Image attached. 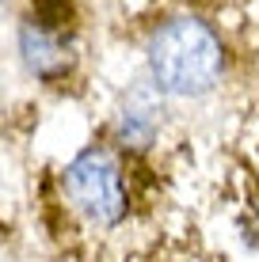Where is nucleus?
Listing matches in <instances>:
<instances>
[{"mask_svg": "<svg viewBox=\"0 0 259 262\" xmlns=\"http://www.w3.org/2000/svg\"><path fill=\"white\" fill-rule=\"evenodd\" d=\"M233 114L236 122L225 133V148L213 156L210 186L229 228L259 258V103H244Z\"/></svg>", "mask_w": 259, "mask_h": 262, "instance_id": "3", "label": "nucleus"}, {"mask_svg": "<svg viewBox=\"0 0 259 262\" xmlns=\"http://www.w3.org/2000/svg\"><path fill=\"white\" fill-rule=\"evenodd\" d=\"M126 38L145 76L168 103H248L259 69V0H137Z\"/></svg>", "mask_w": 259, "mask_h": 262, "instance_id": "1", "label": "nucleus"}, {"mask_svg": "<svg viewBox=\"0 0 259 262\" xmlns=\"http://www.w3.org/2000/svg\"><path fill=\"white\" fill-rule=\"evenodd\" d=\"M19 4H23V0H0V19L12 15V12H19Z\"/></svg>", "mask_w": 259, "mask_h": 262, "instance_id": "4", "label": "nucleus"}, {"mask_svg": "<svg viewBox=\"0 0 259 262\" xmlns=\"http://www.w3.org/2000/svg\"><path fill=\"white\" fill-rule=\"evenodd\" d=\"M23 69L53 95H84L95 84L92 31L80 0H23L15 12Z\"/></svg>", "mask_w": 259, "mask_h": 262, "instance_id": "2", "label": "nucleus"}]
</instances>
